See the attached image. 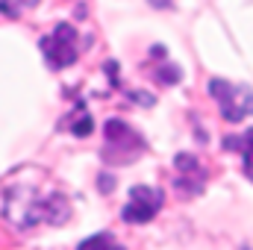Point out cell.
<instances>
[{"mask_svg": "<svg viewBox=\"0 0 253 250\" xmlns=\"http://www.w3.org/2000/svg\"><path fill=\"white\" fill-rule=\"evenodd\" d=\"M3 212L18 230H30V227H36L42 221L44 224H65L71 218V203L62 194L36 197L30 188H12V191H6Z\"/></svg>", "mask_w": 253, "mask_h": 250, "instance_id": "6da1fadb", "label": "cell"}, {"mask_svg": "<svg viewBox=\"0 0 253 250\" xmlns=\"http://www.w3.org/2000/svg\"><path fill=\"white\" fill-rule=\"evenodd\" d=\"M209 94L218 100V109L224 121L239 124L253 115V91L248 85H236L227 80H209Z\"/></svg>", "mask_w": 253, "mask_h": 250, "instance_id": "7a4b0ae2", "label": "cell"}, {"mask_svg": "<svg viewBox=\"0 0 253 250\" xmlns=\"http://www.w3.org/2000/svg\"><path fill=\"white\" fill-rule=\"evenodd\" d=\"M103 135H106V150H103V159L112 162V165H124V162H132L141 150H144V138L126 126L124 121L112 118L103 126Z\"/></svg>", "mask_w": 253, "mask_h": 250, "instance_id": "3957f363", "label": "cell"}, {"mask_svg": "<svg viewBox=\"0 0 253 250\" xmlns=\"http://www.w3.org/2000/svg\"><path fill=\"white\" fill-rule=\"evenodd\" d=\"M39 47H42V53H44V59H47L50 68L62 71L68 65H74L77 56H80L77 30H74L71 24H56V30H53L50 36H44V39L39 42Z\"/></svg>", "mask_w": 253, "mask_h": 250, "instance_id": "277c9868", "label": "cell"}, {"mask_svg": "<svg viewBox=\"0 0 253 250\" xmlns=\"http://www.w3.org/2000/svg\"><path fill=\"white\" fill-rule=\"evenodd\" d=\"M162 191L159 188H150V186H132L129 191V200L126 206L121 209V218L126 224H147L159 215L162 209Z\"/></svg>", "mask_w": 253, "mask_h": 250, "instance_id": "5b68a950", "label": "cell"}, {"mask_svg": "<svg viewBox=\"0 0 253 250\" xmlns=\"http://www.w3.org/2000/svg\"><path fill=\"white\" fill-rule=\"evenodd\" d=\"M224 147H227V150H236V147H239V153H242V159H245V174L253 180V126L245 135H230V138H224Z\"/></svg>", "mask_w": 253, "mask_h": 250, "instance_id": "8992f818", "label": "cell"}, {"mask_svg": "<svg viewBox=\"0 0 253 250\" xmlns=\"http://www.w3.org/2000/svg\"><path fill=\"white\" fill-rule=\"evenodd\" d=\"M77 250H126L118 245V239L112 233H97V236H88L85 242H80Z\"/></svg>", "mask_w": 253, "mask_h": 250, "instance_id": "52a82bcc", "label": "cell"}, {"mask_svg": "<svg viewBox=\"0 0 253 250\" xmlns=\"http://www.w3.org/2000/svg\"><path fill=\"white\" fill-rule=\"evenodd\" d=\"M91 129H94L91 115H88L85 109H77V118L71 121V132H74V135H80V138H85V135H91Z\"/></svg>", "mask_w": 253, "mask_h": 250, "instance_id": "ba28073f", "label": "cell"}, {"mask_svg": "<svg viewBox=\"0 0 253 250\" xmlns=\"http://www.w3.org/2000/svg\"><path fill=\"white\" fill-rule=\"evenodd\" d=\"M39 0H0V12L9 15V18H18V9L21 6H36Z\"/></svg>", "mask_w": 253, "mask_h": 250, "instance_id": "9c48e42d", "label": "cell"}, {"mask_svg": "<svg viewBox=\"0 0 253 250\" xmlns=\"http://www.w3.org/2000/svg\"><path fill=\"white\" fill-rule=\"evenodd\" d=\"M180 68H174V65H162L159 71H156V80L159 83H165V85H171V83H180Z\"/></svg>", "mask_w": 253, "mask_h": 250, "instance_id": "30bf717a", "label": "cell"}, {"mask_svg": "<svg viewBox=\"0 0 253 250\" xmlns=\"http://www.w3.org/2000/svg\"><path fill=\"white\" fill-rule=\"evenodd\" d=\"M97 186L103 188V191H112V186H115V180H112V177H100V180H97Z\"/></svg>", "mask_w": 253, "mask_h": 250, "instance_id": "8fae6325", "label": "cell"}, {"mask_svg": "<svg viewBox=\"0 0 253 250\" xmlns=\"http://www.w3.org/2000/svg\"><path fill=\"white\" fill-rule=\"evenodd\" d=\"M150 6H156V9H168L171 0H150Z\"/></svg>", "mask_w": 253, "mask_h": 250, "instance_id": "7c38bea8", "label": "cell"}]
</instances>
